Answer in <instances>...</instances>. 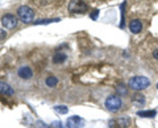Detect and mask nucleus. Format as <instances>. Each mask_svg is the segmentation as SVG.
<instances>
[{
  "mask_svg": "<svg viewBox=\"0 0 158 128\" xmlns=\"http://www.w3.org/2000/svg\"><path fill=\"white\" fill-rule=\"evenodd\" d=\"M54 111L57 112V114H61V115H65L69 112V107L66 106H56L54 107Z\"/></svg>",
  "mask_w": 158,
  "mask_h": 128,
  "instance_id": "15",
  "label": "nucleus"
},
{
  "mask_svg": "<svg viewBox=\"0 0 158 128\" xmlns=\"http://www.w3.org/2000/svg\"><path fill=\"white\" fill-rule=\"evenodd\" d=\"M2 24L6 29H15L19 24V17L15 16V15H12V13L4 15V16L2 17Z\"/></svg>",
  "mask_w": 158,
  "mask_h": 128,
  "instance_id": "5",
  "label": "nucleus"
},
{
  "mask_svg": "<svg viewBox=\"0 0 158 128\" xmlns=\"http://www.w3.org/2000/svg\"><path fill=\"white\" fill-rule=\"evenodd\" d=\"M65 61H66V54H63V53H57L56 56H54V58H53L54 63H62Z\"/></svg>",
  "mask_w": 158,
  "mask_h": 128,
  "instance_id": "14",
  "label": "nucleus"
},
{
  "mask_svg": "<svg viewBox=\"0 0 158 128\" xmlns=\"http://www.w3.org/2000/svg\"><path fill=\"white\" fill-rule=\"evenodd\" d=\"M0 94L6 95V96H12L15 94V91H13V88L8 85V83L0 81Z\"/></svg>",
  "mask_w": 158,
  "mask_h": 128,
  "instance_id": "9",
  "label": "nucleus"
},
{
  "mask_svg": "<svg viewBox=\"0 0 158 128\" xmlns=\"http://www.w3.org/2000/svg\"><path fill=\"white\" fill-rule=\"evenodd\" d=\"M58 21H59V19H48V20H38L34 24L36 25H42V24H50V23H58Z\"/></svg>",
  "mask_w": 158,
  "mask_h": 128,
  "instance_id": "16",
  "label": "nucleus"
},
{
  "mask_svg": "<svg viewBox=\"0 0 158 128\" xmlns=\"http://www.w3.org/2000/svg\"><path fill=\"white\" fill-rule=\"evenodd\" d=\"M17 75L20 78H23V79H31V78L33 77V71H32V69L29 66H23V67L19 69Z\"/></svg>",
  "mask_w": 158,
  "mask_h": 128,
  "instance_id": "7",
  "label": "nucleus"
},
{
  "mask_svg": "<svg viewBox=\"0 0 158 128\" xmlns=\"http://www.w3.org/2000/svg\"><path fill=\"white\" fill-rule=\"evenodd\" d=\"M6 37H7V32L4 29H0V41L6 40Z\"/></svg>",
  "mask_w": 158,
  "mask_h": 128,
  "instance_id": "20",
  "label": "nucleus"
},
{
  "mask_svg": "<svg viewBox=\"0 0 158 128\" xmlns=\"http://www.w3.org/2000/svg\"><path fill=\"white\" fill-rule=\"evenodd\" d=\"M137 115L140 117H148V119H152L157 115L156 110H142V111H137Z\"/></svg>",
  "mask_w": 158,
  "mask_h": 128,
  "instance_id": "11",
  "label": "nucleus"
},
{
  "mask_svg": "<svg viewBox=\"0 0 158 128\" xmlns=\"http://www.w3.org/2000/svg\"><path fill=\"white\" fill-rule=\"evenodd\" d=\"M17 17L23 23H32L34 19V11L28 6H21L17 9Z\"/></svg>",
  "mask_w": 158,
  "mask_h": 128,
  "instance_id": "2",
  "label": "nucleus"
},
{
  "mask_svg": "<svg viewBox=\"0 0 158 128\" xmlns=\"http://www.w3.org/2000/svg\"><path fill=\"white\" fill-rule=\"evenodd\" d=\"M153 57H154L156 60H158V48L156 49V50H153Z\"/></svg>",
  "mask_w": 158,
  "mask_h": 128,
  "instance_id": "22",
  "label": "nucleus"
},
{
  "mask_svg": "<svg viewBox=\"0 0 158 128\" xmlns=\"http://www.w3.org/2000/svg\"><path fill=\"white\" fill-rule=\"evenodd\" d=\"M106 107H107V110L108 111H111V112H116L118 111L120 108L123 107V99L118 95H110L106 99Z\"/></svg>",
  "mask_w": 158,
  "mask_h": 128,
  "instance_id": "3",
  "label": "nucleus"
},
{
  "mask_svg": "<svg viewBox=\"0 0 158 128\" xmlns=\"http://www.w3.org/2000/svg\"><path fill=\"white\" fill-rule=\"evenodd\" d=\"M34 128H50L46 123H44L42 120H37L36 122V126H34Z\"/></svg>",
  "mask_w": 158,
  "mask_h": 128,
  "instance_id": "18",
  "label": "nucleus"
},
{
  "mask_svg": "<svg viewBox=\"0 0 158 128\" xmlns=\"http://www.w3.org/2000/svg\"><path fill=\"white\" fill-rule=\"evenodd\" d=\"M116 123H117L118 127L127 128V127H129V124H131V119L128 116H123V117H118V119L116 120Z\"/></svg>",
  "mask_w": 158,
  "mask_h": 128,
  "instance_id": "12",
  "label": "nucleus"
},
{
  "mask_svg": "<svg viewBox=\"0 0 158 128\" xmlns=\"http://www.w3.org/2000/svg\"><path fill=\"white\" fill-rule=\"evenodd\" d=\"M132 105H135L136 107H142L145 105V96L141 94H135L132 96Z\"/></svg>",
  "mask_w": 158,
  "mask_h": 128,
  "instance_id": "10",
  "label": "nucleus"
},
{
  "mask_svg": "<svg viewBox=\"0 0 158 128\" xmlns=\"http://www.w3.org/2000/svg\"><path fill=\"white\" fill-rule=\"evenodd\" d=\"M124 8H125V2L121 4V23H120L121 28H124Z\"/></svg>",
  "mask_w": 158,
  "mask_h": 128,
  "instance_id": "19",
  "label": "nucleus"
},
{
  "mask_svg": "<svg viewBox=\"0 0 158 128\" xmlns=\"http://www.w3.org/2000/svg\"><path fill=\"white\" fill-rule=\"evenodd\" d=\"M83 126H85V120H83V117L78 116V115H73L67 119L69 128H82Z\"/></svg>",
  "mask_w": 158,
  "mask_h": 128,
  "instance_id": "6",
  "label": "nucleus"
},
{
  "mask_svg": "<svg viewBox=\"0 0 158 128\" xmlns=\"http://www.w3.org/2000/svg\"><path fill=\"white\" fill-rule=\"evenodd\" d=\"M45 85H46L48 87H56V86L58 85V78L54 77V75L48 77L46 79H45Z\"/></svg>",
  "mask_w": 158,
  "mask_h": 128,
  "instance_id": "13",
  "label": "nucleus"
},
{
  "mask_svg": "<svg viewBox=\"0 0 158 128\" xmlns=\"http://www.w3.org/2000/svg\"><path fill=\"white\" fill-rule=\"evenodd\" d=\"M88 9V6L83 0H71L69 3V11L73 13H85Z\"/></svg>",
  "mask_w": 158,
  "mask_h": 128,
  "instance_id": "4",
  "label": "nucleus"
},
{
  "mask_svg": "<svg viewBox=\"0 0 158 128\" xmlns=\"http://www.w3.org/2000/svg\"><path fill=\"white\" fill-rule=\"evenodd\" d=\"M129 29H131V32L132 33H140L142 31V21L141 20H138V19H133V20H131L129 23Z\"/></svg>",
  "mask_w": 158,
  "mask_h": 128,
  "instance_id": "8",
  "label": "nucleus"
},
{
  "mask_svg": "<svg viewBox=\"0 0 158 128\" xmlns=\"http://www.w3.org/2000/svg\"><path fill=\"white\" fill-rule=\"evenodd\" d=\"M116 91L118 92V94H121V95H127L128 94V88L124 85H117L116 86Z\"/></svg>",
  "mask_w": 158,
  "mask_h": 128,
  "instance_id": "17",
  "label": "nucleus"
},
{
  "mask_svg": "<svg viewBox=\"0 0 158 128\" xmlns=\"http://www.w3.org/2000/svg\"><path fill=\"white\" fill-rule=\"evenodd\" d=\"M150 86V81L149 78H146L144 75H136V77H132L129 82H128V87L132 88L135 91H141V90H145Z\"/></svg>",
  "mask_w": 158,
  "mask_h": 128,
  "instance_id": "1",
  "label": "nucleus"
},
{
  "mask_svg": "<svg viewBox=\"0 0 158 128\" xmlns=\"http://www.w3.org/2000/svg\"><path fill=\"white\" fill-rule=\"evenodd\" d=\"M98 15H99V11H98V9H94L92 13H91V19H92V20H96Z\"/></svg>",
  "mask_w": 158,
  "mask_h": 128,
  "instance_id": "21",
  "label": "nucleus"
},
{
  "mask_svg": "<svg viewBox=\"0 0 158 128\" xmlns=\"http://www.w3.org/2000/svg\"><path fill=\"white\" fill-rule=\"evenodd\" d=\"M157 88H158V83H157Z\"/></svg>",
  "mask_w": 158,
  "mask_h": 128,
  "instance_id": "23",
  "label": "nucleus"
}]
</instances>
